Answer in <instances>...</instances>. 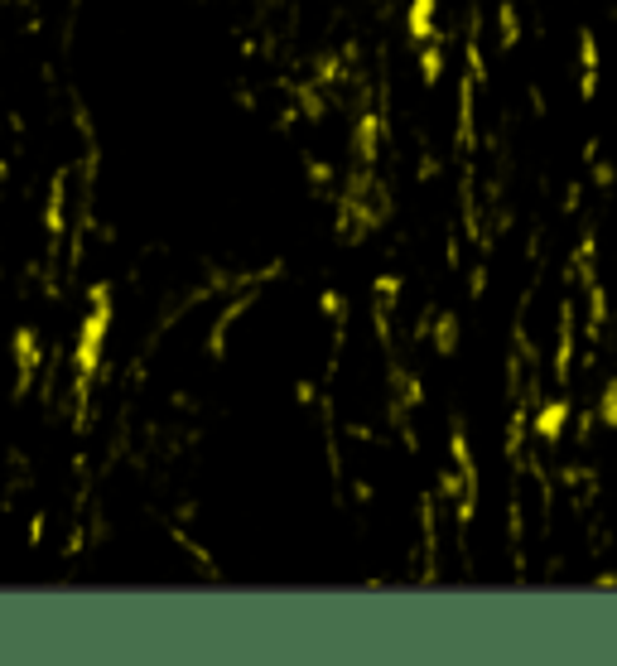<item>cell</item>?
<instances>
[{"mask_svg": "<svg viewBox=\"0 0 617 666\" xmlns=\"http://www.w3.org/2000/svg\"><path fill=\"white\" fill-rule=\"evenodd\" d=\"M405 34H410L415 44H430L434 39V0H410V10H405Z\"/></svg>", "mask_w": 617, "mask_h": 666, "instance_id": "cell-2", "label": "cell"}, {"mask_svg": "<svg viewBox=\"0 0 617 666\" xmlns=\"http://www.w3.org/2000/svg\"><path fill=\"white\" fill-rule=\"evenodd\" d=\"M434 348H439L444 358H449V353L458 348V324H454V314H444V319H439V329H434Z\"/></svg>", "mask_w": 617, "mask_h": 666, "instance_id": "cell-4", "label": "cell"}, {"mask_svg": "<svg viewBox=\"0 0 617 666\" xmlns=\"http://www.w3.org/2000/svg\"><path fill=\"white\" fill-rule=\"evenodd\" d=\"M564 420H569V401H564V396H550V401L536 411V425H531V430H536L545 444H560Z\"/></svg>", "mask_w": 617, "mask_h": 666, "instance_id": "cell-1", "label": "cell"}, {"mask_svg": "<svg viewBox=\"0 0 617 666\" xmlns=\"http://www.w3.org/2000/svg\"><path fill=\"white\" fill-rule=\"evenodd\" d=\"M598 420H603L608 430H617V372L608 377V387L598 391Z\"/></svg>", "mask_w": 617, "mask_h": 666, "instance_id": "cell-3", "label": "cell"}]
</instances>
